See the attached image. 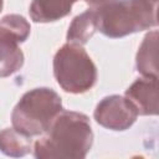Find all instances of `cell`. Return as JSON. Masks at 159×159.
I'll list each match as a JSON object with an SVG mask.
<instances>
[{
    "label": "cell",
    "mask_w": 159,
    "mask_h": 159,
    "mask_svg": "<svg viewBox=\"0 0 159 159\" xmlns=\"http://www.w3.org/2000/svg\"><path fill=\"white\" fill-rule=\"evenodd\" d=\"M92 143L89 118L80 112L62 109L34 143L32 150L37 159H83L91 150Z\"/></svg>",
    "instance_id": "obj_1"
},
{
    "label": "cell",
    "mask_w": 159,
    "mask_h": 159,
    "mask_svg": "<svg viewBox=\"0 0 159 159\" xmlns=\"http://www.w3.org/2000/svg\"><path fill=\"white\" fill-rule=\"evenodd\" d=\"M94 11L97 30L111 39L124 37L158 25V0H113Z\"/></svg>",
    "instance_id": "obj_2"
},
{
    "label": "cell",
    "mask_w": 159,
    "mask_h": 159,
    "mask_svg": "<svg viewBox=\"0 0 159 159\" xmlns=\"http://www.w3.org/2000/svg\"><path fill=\"white\" fill-rule=\"evenodd\" d=\"M62 109V101L57 92L47 87L34 88L26 92L14 107L12 128L27 137L41 135Z\"/></svg>",
    "instance_id": "obj_3"
},
{
    "label": "cell",
    "mask_w": 159,
    "mask_h": 159,
    "mask_svg": "<svg viewBox=\"0 0 159 159\" xmlns=\"http://www.w3.org/2000/svg\"><path fill=\"white\" fill-rule=\"evenodd\" d=\"M53 76L68 93H84L97 82V67L82 45L67 42L53 57Z\"/></svg>",
    "instance_id": "obj_4"
},
{
    "label": "cell",
    "mask_w": 159,
    "mask_h": 159,
    "mask_svg": "<svg viewBox=\"0 0 159 159\" xmlns=\"http://www.w3.org/2000/svg\"><path fill=\"white\" fill-rule=\"evenodd\" d=\"M30 24L17 14H9L0 19V77L17 72L24 65L20 43L30 35Z\"/></svg>",
    "instance_id": "obj_5"
},
{
    "label": "cell",
    "mask_w": 159,
    "mask_h": 159,
    "mask_svg": "<svg viewBox=\"0 0 159 159\" xmlns=\"http://www.w3.org/2000/svg\"><path fill=\"white\" fill-rule=\"evenodd\" d=\"M93 117L99 125L107 129L125 130L137 120L138 111L127 97L112 94L97 104Z\"/></svg>",
    "instance_id": "obj_6"
},
{
    "label": "cell",
    "mask_w": 159,
    "mask_h": 159,
    "mask_svg": "<svg viewBox=\"0 0 159 159\" xmlns=\"http://www.w3.org/2000/svg\"><path fill=\"white\" fill-rule=\"evenodd\" d=\"M158 77H140L135 80L125 91L127 97L137 108L138 114L157 116L158 114Z\"/></svg>",
    "instance_id": "obj_7"
},
{
    "label": "cell",
    "mask_w": 159,
    "mask_h": 159,
    "mask_svg": "<svg viewBox=\"0 0 159 159\" xmlns=\"http://www.w3.org/2000/svg\"><path fill=\"white\" fill-rule=\"evenodd\" d=\"M77 0H32L30 4V17L35 22H53L71 12Z\"/></svg>",
    "instance_id": "obj_8"
},
{
    "label": "cell",
    "mask_w": 159,
    "mask_h": 159,
    "mask_svg": "<svg viewBox=\"0 0 159 159\" xmlns=\"http://www.w3.org/2000/svg\"><path fill=\"white\" fill-rule=\"evenodd\" d=\"M157 48H158V31L154 30L145 35L137 53V60H135L137 71L144 77H158Z\"/></svg>",
    "instance_id": "obj_9"
},
{
    "label": "cell",
    "mask_w": 159,
    "mask_h": 159,
    "mask_svg": "<svg viewBox=\"0 0 159 159\" xmlns=\"http://www.w3.org/2000/svg\"><path fill=\"white\" fill-rule=\"evenodd\" d=\"M97 31V16L93 9L77 15L70 24L67 41L77 45H84Z\"/></svg>",
    "instance_id": "obj_10"
},
{
    "label": "cell",
    "mask_w": 159,
    "mask_h": 159,
    "mask_svg": "<svg viewBox=\"0 0 159 159\" xmlns=\"http://www.w3.org/2000/svg\"><path fill=\"white\" fill-rule=\"evenodd\" d=\"M32 137H27L15 128H5L0 132V152L7 157L20 158L32 149Z\"/></svg>",
    "instance_id": "obj_11"
},
{
    "label": "cell",
    "mask_w": 159,
    "mask_h": 159,
    "mask_svg": "<svg viewBox=\"0 0 159 159\" xmlns=\"http://www.w3.org/2000/svg\"><path fill=\"white\" fill-rule=\"evenodd\" d=\"M112 1H113V0H84V2H86L87 5H89V7L93 9V10H97V9H99V7H102V6L107 5V4H109V2H112Z\"/></svg>",
    "instance_id": "obj_12"
},
{
    "label": "cell",
    "mask_w": 159,
    "mask_h": 159,
    "mask_svg": "<svg viewBox=\"0 0 159 159\" xmlns=\"http://www.w3.org/2000/svg\"><path fill=\"white\" fill-rule=\"evenodd\" d=\"M2 6H4V1H2V0H0V12L2 11Z\"/></svg>",
    "instance_id": "obj_13"
}]
</instances>
